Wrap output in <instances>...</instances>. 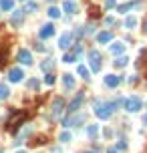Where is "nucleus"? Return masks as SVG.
I'll list each match as a JSON object with an SVG mask.
<instances>
[{
    "mask_svg": "<svg viewBox=\"0 0 147 153\" xmlns=\"http://www.w3.org/2000/svg\"><path fill=\"white\" fill-rule=\"evenodd\" d=\"M113 109H115V103H101V105H97L95 113H97L99 119H109L111 113H113Z\"/></svg>",
    "mask_w": 147,
    "mask_h": 153,
    "instance_id": "obj_1",
    "label": "nucleus"
},
{
    "mask_svg": "<svg viewBox=\"0 0 147 153\" xmlns=\"http://www.w3.org/2000/svg\"><path fill=\"white\" fill-rule=\"evenodd\" d=\"M125 109L129 111V113H137V111L141 109V97H129L125 101Z\"/></svg>",
    "mask_w": 147,
    "mask_h": 153,
    "instance_id": "obj_2",
    "label": "nucleus"
},
{
    "mask_svg": "<svg viewBox=\"0 0 147 153\" xmlns=\"http://www.w3.org/2000/svg\"><path fill=\"white\" fill-rule=\"evenodd\" d=\"M89 58H91V71H93V73H99V71H101V63H99L101 55H99V51H91Z\"/></svg>",
    "mask_w": 147,
    "mask_h": 153,
    "instance_id": "obj_3",
    "label": "nucleus"
},
{
    "mask_svg": "<svg viewBox=\"0 0 147 153\" xmlns=\"http://www.w3.org/2000/svg\"><path fill=\"white\" fill-rule=\"evenodd\" d=\"M16 58H18L22 65H32V53H30V51H26V48H20Z\"/></svg>",
    "mask_w": 147,
    "mask_h": 153,
    "instance_id": "obj_4",
    "label": "nucleus"
},
{
    "mask_svg": "<svg viewBox=\"0 0 147 153\" xmlns=\"http://www.w3.org/2000/svg\"><path fill=\"white\" fill-rule=\"evenodd\" d=\"M22 76H24V73L20 69H10V71H8V81H10V83H20Z\"/></svg>",
    "mask_w": 147,
    "mask_h": 153,
    "instance_id": "obj_5",
    "label": "nucleus"
},
{
    "mask_svg": "<svg viewBox=\"0 0 147 153\" xmlns=\"http://www.w3.org/2000/svg\"><path fill=\"white\" fill-rule=\"evenodd\" d=\"M71 43H73V34L71 32H63L61 34V38H58V46H61V48H68Z\"/></svg>",
    "mask_w": 147,
    "mask_h": 153,
    "instance_id": "obj_6",
    "label": "nucleus"
},
{
    "mask_svg": "<svg viewBox=\"0 0 147 153\" xmlns=\"http://www.w3.org/2000/svg\"><path fill=\"white\" fill-rule=\"evenodd\" d=\"M40 38H50V36H53V34H55V26H53V24H45V26H43V28H40Z\"/></svg>",
    "mask_w": 147,
    "mask_h": 153,
    "instance_id": "obj_7",
    "label": "nucleus"
},
{
    "mask_svg": "<svg viewBox=\"0 0 147 153\" xmlns=\"http://www.w3.org/2000/svg\"><path fill=\"white\" fill-rule=\"evenodd\" d=\"M111 38H113V34L109 32V30H105V32H99V34H97V43H99V44L111 43Z\"/></svg>",
    "mask_w": 147,
    "mask_h": 153,
    "instance_id": "obj_8",
    "label": "nucleus"
},
{
    "mask_svg": "<svg viewBox=\"0 0 147 153\" xmlns=\"http://www.w3.org/2000/svg\"><path fill=\"white\" fill-rule=\"evenodd\" d=\"M22 18H24V10H14V12H12V18H10V22L14 24V26H20Z\"/></svg>",
    "mask_w": 147,
    "mask_h": 153,
    "instance_id": "obj_9",
    "label": "nucleus"
},
{
    "mask_svg": "<svg viewBox=\"0 0 147 153\" xmlns=\"http://www.w3.org/2000/svg\"><path fill=\"white\" fill-rule=\"evenodd\" d=\"M63 10L67 12V14H75V12H77V4H75L73 0H65V2H63Z\"/></svg>",
    "mask_w": 147,
    "mask_h": 153,
    "instance_id": "obj_10",
    "label": "nucleus"
},
{
    "mask_svg": "<svg viewBox=\"0 0 147 153\" xmlns=\"http://www.w3.org/2000/svg\"><path fill=\"white\" fill-rule=\"evenodd\" d=\"M119 83H121V79L117 75H107L105 76V85H107V87H117Z\"/></svg>",
    "mask_w": 147,
    "mask_h": 153,
    "instance_id": "obj_11",
    "label": "nucleus"
},
{
    "mask_svg": "<svg viewBox=\"0 0 147 153\" xmlns=\"http://www.w3.org/2000/svg\"><path fill=\"white\" fill-rule=\"evenodd\" d=\"M123 51H125L123 43H113L111 44V53H113V55H123Z\"/></svg>",
    "mask_w": 147,
    "mask_h": 153,
    "instance_id": "obj_12",
    "label": "nucleus"
},
{
    "mask_svg": "<svg viewBox=\"0 0 147 153\" xmlns=\"http://www.w3.org/2000/svg\"><path fill=\"white\" fill-rule=\"evenodd\" d=\"M63 83H65L67 89H73L75 87V79H73V75H63Z\"/></svg>",
    "mask_w": 147,
    "mask_h": 153,
    "instance_id": "obj_13",
    "label": "nucleus"
},
{
    "mask_svg": "<svg viewBox=\"0 0 147 153\" xmlns=\"http://www.w3.org/2000/svg\"><path fill=\"white\" fill-rule=\"evenodd\" d=\"M0 8L2 10H12L14 8V0H0Z\"/></svg>",
    "mask_w": 147,
    "mask_h": 153,
    "instance_id": "obj_14",
    "label": "nucleus"
},
{
    "mask_svg": "<svg viewBox=\"0 0 147 153\" xmlns=\"http://www.w3.org/2000/svg\"><path fill=\"white\" fill-rule=\"evenodd\" d=\"M125 26H127V28H135L137 26V18L135 16H127V18H125Z\"/></svg>",
    "mask_w": 147,
    "mask_h": 153,
    "instance_id": "obj_15",
    "label": "nucleus"
},
{
    "mask_svg": "<svg viewBox=\"0 0 147 153\" xmlns=\"http://www.w3.org/2000/svg\"><path fill=\"white\" fill-rule=\"evenodd\" d=\"M77 71H79V75L83 76V79H89V69H87L85 65H79V66H77Z\"/></svg>",
    "mask_w": 147,
    "mask_h": 153,
    "instance_id": "obj_16",
    "label": "nucleus"
},
{
    "mask_svg": "<svg viewBox=\"0 0 147 153\" xmlns=\"http://www.w3.org/2000/svg\"><path fill=\"white\" fill-rule=\"evenodd\" d=\"M81 101H83V95H79V97L75 99L73 103H71V107H68V111H77V109H79V105H81Z\"/></svg>",
    "mask_w": 147,
    "mask_h": 153,
    "instance_id": "obj_17",
    "label": "nucleus"
},
{
    "mask_svg": "<svg viewBox=\"0 0 147 153\" xmlns=\"http://www.w3.org/2000/svg\"><path fill=\"white\" fill-rule=\"evenodd\" d=\"M48 16H50V18H58V16H61V10H58L57 6H50V8H48Z\"/></svg>",
    "mask_w": 147,
    "mask_h": 153,
    "instance_id": "obj_18",
    "label": "nucleus"
},
{
    "mask_svg": "<svg viewBox=\"0 0 147 153\" xmlns=\"http://www.w3.org/2000/svg\"><path fill=\"white\" fill-rule=\"evenodd\" d=\"M97 133H99V125H91L89 129H87V135H89V137H95Z\"/></svg>",
    "mask_w": 147,
    "mask_h": 153,
    "instance_id": "obj_19",
    "label": "nucleus"
},
{
    "mask_svg": "<svg viewBox=\"0 0 147 153\" xmlns=\"http://www.w3.org/2000/svg\"><path fill=\"white\" fill-rule=\"evenodd\" d=\"M61 111H63V101H61V99H57V101H55V111H53V113H55V117H57Z\"/></svg>",
    "mask_w": 147,
    "mask_h": 153,
    "instance_id": "obj_20",
    "label": "nucleus"
},
{
    "mask_svg": "<svg viewBox=\"0 0 147 153\" xmlns=\"http://www.w3.org/2000/svg\"><path fill=\"white\" fill-rule=\"evenodd\" d=\"M8 93H10V89L6 87V85H0V99H6Z\"/></svg>",
    "mask_w": 147,
    "mask_h": 153,
    "instance_id": "obj_21",
    "label": "nucleus"
},
{
    "mask_svg": "<svg viewBox=\"0 0 147 153\" xmlns=\"http://www.w3.org/2000/svg\"><path fill=\"white\" fill-rule=\"evenodd\" d=\"M58 139H61L63 143H68V141H71V133H68V131H63L61 135H58Z\"/></svg>",
    "mask_w": 147,
    "mask_h": 153,
    "instance_id": "obj_22",
    "label": "nucleus"
},
{
    "mask_svg": "<svg viewBox=\"0 0 147 153\" xmlns=\"http://www.w3.org/2000/svg\"><path fill=\"white\" fill-rule=\"evenodd\" d=\"M40 69H43V71H50V69H53V63H50V58H46V61H43V65H40Z\"/></svg>",
    "mask_w": 147,
    "mask_h": 153,
    "instance_id": "obj_23",
    "label": "nucleus"
},
{
    "mask_svg": "<svg viewBox=\"0 0 147 153\" xmlns=\"http://www.w3.org/2000/svg\"><path fill=\"white\" fill-rule=\"evenodd\" d=\"M127 61H129L127 56H119V58L115 61V65H117V66H125V65H127Z\"/></svg>",
    "mask_w": 147,
    "mask_h": 153,
    "instance_id": "obj_24",
    "label": "nucleus"
},
{
    "mask_svg": "<svg viewBox=\"0 0 147 153\" xmlns=\"http://www.w3.org/2000/svg\"><path fill=\"white\" fill-rule=\"evenodd\" d=\"M131 6H133L131 2H127V4H121V6L117 8V12H127V10H129V8H131Z\"/></svg>",
    "mask_w": 147,
    "mask_h": 153,
    "instance_id": "obj_25",
    "label": "nucleus"
},
{
    "mask_svg": "<svg viewBox=\"0 0 147 153\" xmlns=\"http://www.w3.org/2000/svg\"><path fill=\"white\" fill-rule=\"evenodd\" d=\"M28 87L32 89V91H36V89H38V81H36V79H30V81H28Z\"/></svg>",
    "mask_w": 147,
    "mask_h": 153,
    "instance_id": "obj_26",
    "label": "nucleus"
},
{
    "mask_svg": "<svg viewBox=\"0 0 147 153\" xmlns=\"http://www.w3.org/2000/svg\"><path fill=\"white\" fill-rule=\"evenodd\" d=\"M36 8H38V6H36L34 2H28V4H26V10H24V12H28V10H30V12H34Z\"/></svg>",
    "mask_w": 147,
    "mask_h": 153,
    "instance_id": "obj_27",
    "label": "nucleus"
},
{
    "mask_svg": "<svg viewBox=\"0 0 147 153\" xmlns=\"http://www.w3.org/2000/svg\"><path fill=\"white\" fill-rule=\"evenodd\" d=\"M75 56H77V55H71V53H68V55L63 56V61H65V63H73V61H75Z\"/></svg>",
    "mask_w": 147,
    "mask_h": 153,
    "instance_id": "obj_28",
    "label": "nucleus"
},
{
    "mask_svg": "<svg viewBox=\"0 0 147 153\" xmlns=\"http://www.w3.org/2000/svg\"><path fill=\"white\" fill-rule=\"evenodd\" d=\"M115 4H117V0H105V6L107 8H113Z\"/></svg>",
    "mask_w": 147,
    "mask_h": 153,
    "instance_id": "obj_29",
    "label": "nucleus"
},
{
    "mask_svg": "<svg viewBox=\"0 0 147 153\" xmlns=\"http://www.w3.org/2000/svg\"><path fill=\"white\" fill-rule=\"evenodd\" d=\"M55 83V76L53 75H46V85H53Z\"/></svg>",
    "mask_w": 147,
    "mask_h": 153,
    "instance_id": "obj_30",
    "label": "nucleus"
},
{
    "mask_svg": "<svg viewBox=\"0 0 147 153\" xmlns=\"http://www.w3.org/2000/svg\"><path fill=\"white\" fill-rule=\"evenodd\" d=\"M107 153H117V147H111V149H109Z\"/></svg>",
    "mask_w": 147,
    "mask_h": 153,
    "instance_id": "obj_31",
    "label": "nucleus"
},
{
    "mask_svg": "<svg viewBox=\"0 0 147 153\" xmlns=\"http://www.w3.org/2000/svg\"><path fill=\"white\" fill-rule=\"evenodd\" d=\"M143 123H145V125H147V115H145V117H143Z\"/></svg>",
    "mask_w": 147,
    "mask_h": 153,
    "instance_id": "obj_32",
    "label": "nucleus"
},
{
    "mask_svg": "<svg viewBox=\"0 0 147 153\" xmlns=\"http://www.w3.org/2000/svg\"><path fill=\"white\" fill-rule=\"evenodd\" d=\"M145 32H147V24H145Z\"/></svg>",
    "mask_w": 147,
    "mask_h": 153,
    "instance_id": "obj_33",
    "label": "nucleus"
},
{
    "mask_svg": "<svg viewBox=\"0 0 147 153\" xmlns=\"http://www.w3.org/2000/svg\"><path fill=\"white\" fill-rule=\"evenodd\" d=\"M87 153H95V151H87Z\"/></svg>",
    "mask_w": 147,
    "mask_h": 153,
    "instance_id": "obj_34",
    "label": "nucleus"
},
{
    "mask_svg": "<svg viewBox=\"0 0 147 153\" xmlns=\"http://www.w3.org/2000/svg\"><path fill=\"white\" fill-rule=\"evenodd\" d=\"M18 153H22V151H18Z\"/></svg>",
    "mask_w": 147,
    "mask_h": 153,
    "instance_id": "obj_35",
    "label": "nucleus"
}]
</instances>
